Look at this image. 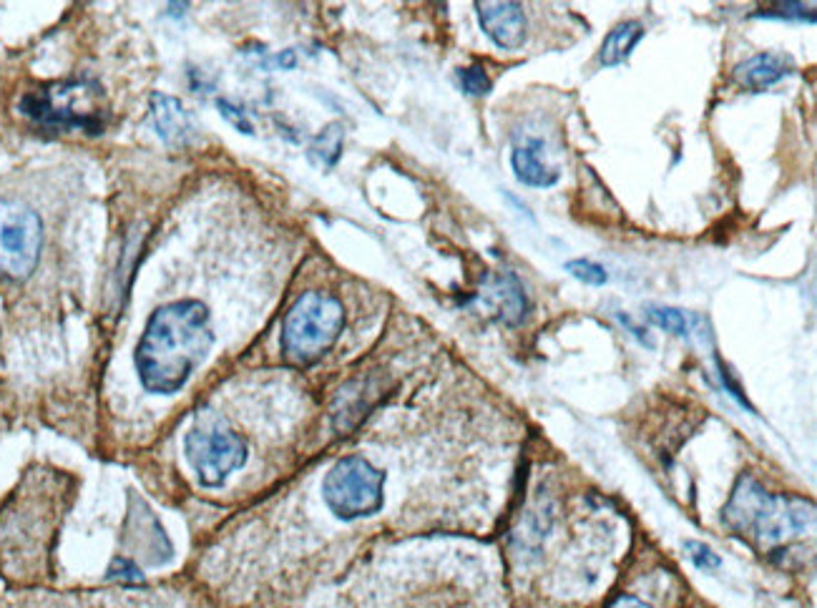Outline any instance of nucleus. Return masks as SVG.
I'll use <instances>...</instances> for the list:
<instances>
[{"instance_id":"f8f14e48","label":"nucleus","mask_w":817,"mask_h":608,"mask_svg":"<svg viewBox=\"0 0 817 608\" xmlns=\"http://www.w3.org/2000/svg\"><path fill=\"white\" fill-rule=\"evenodd\" d=\"M491 302L496 304L501 320L518 325L526 315V294L513 274H498L491 284Z\"/></svg>"},{"instance_id":"412c9836","label":"nucleus","mask_w":817,"mask_h":608,"mask_svg":"<svg viewBox=\"0 0 817 608\" xmlns=\"http://www.w3.org/2000/svg\"><path fill=\"white\" fill-rule=\"evenodd\" d=\"M111 578H127V581H141V574L137 571L134 564H129V560H113L111 566Z\"/></svg>"},{"instance_id":"aec40b11","label":"nucleus","mask_w":817,"mask_h":608,"mask_svg":"<svg viewBox=\"0 0 817 608\" xmlns=\"http://www.w3.org/2000/svg\"><path fill=\"white\" fill-rule=\"evenodd\" d=\"M220 111H222V116L226 119V121H230V123H234V126L236 129H240V131H244V134H252V123H250V119H246V113L240 109V107H232V103H226V101H220Z\"/></svg>"},{"instance_id":"9d476101","label":"nucleus","mask_w":817,"mask_h":608,"mask_svg":"<svg viewBox=\"0 0 817 608\" xmlns=\"http://www.w3.org/2000/svg\"><path fill=\"white\" fill-rule=\"evenodd\" d=\"M544 144L538 139H531L526 144L513 149L511 154V166L513 174L521 184L534 186V189H548L558 182V169L546 164V159L541 156Z\"/></svg>"},{"instance_id":"a211bd4d","label":"nucleus","mask_w":817,"mask_h":608,"mask_svg":"<svg viewBox=\"0 0 817 608\" xmlns=\"http://www.w3.org/2000/svg\"><path fill=\"white\" fill-rule=\"evenodd\" d=\"M458 83L465 93H471V97H483V93L491 91V79L481 65H465V69H461Z\"/></svg>"},{"instance_id":"7ed1b4c3","label":"nucleus","mask_w":817,"mask_h":608,"mask_svg":"<svg viewBox=\"0 0 817 608\" xmlns=\"http://www.w3.org/2000/svg\"><path fill=\"white\" fill-rule=\"evenodd\" d=\"M342 327L345 310L325 292H305L292 304L282 325V353L292 365H312L330 353Z\"/></svg>"},{"instance_id":"20e7f679","label":"nucleus","mask_w":817,"mask_h":608,"mask_svg":"<svg viewBox=\"0 0 817 608\" xmlns=\"http://www.w3.org/2000/svg\"><path fill=\"white\" fill-rule=\"evenodd\" d=\"M21 111L38 126L81 129L99 134L107 123V97L97 83L65 81L26 93Z\"/></svg>"},{"instance_id":"dca6fc26","label":"nucleus","mask_w":817,"mask_h":608,"mask_svg":"<svg viewBox=\"0 0 817 608\" xmlns=\"http://www.w3.org/2000/svg\"><path fill=\"white\" fill-rule=\"evenodd\" d=\"M566 272L572 274V277H576L578 282L588 284V287H604L606 280H609V274H606L602 264L588 262V260H572L566 264Z\"/></svg>"},{"instance_id":"2eb2a0df","label":"nucleus","mask_w":817,"mask_h":608,"mask_svg":"<svg viewBox=\"0 0 817 608\" xmlns=\"http://www.w3.org/2000/svg\"><path fill=\"white\" fill-rule=\"evenodd\" d=\"M647 317L654 322V325L667 330V332H674V335L679 337H689V317L684 315L682 310H672V307H649L647 310Z\"/></svg>"},{"instance_id":"4468645a","label":"nucleus","mask_w":817,"mask_h":608,"mask_svg":"<svg viewBox=\"0 0 817 608\" xmlns=\"http://www.w3.org/2000/svg\"><path fill=\"white\" fill-rule=\"evenodd\" d=\"M342 154V126L340 123H330L322 134L312 141L310 146V161L317 166H335Z\"/></svg>"},{"instance_id":"9b49d317","label":"nucleus","mask_w":817,"mask_h":608,"mask_svg":"<svg viewBox=\"0 0 817 608\" xmlns=\"http://www.w3.org/2000/svg\"><path fill=\"white\" fill-rule=\"evenodd\" d=\"M790 71V61L780 53H757L745 63H739L735 69V81L747 91H763L769 85L785 79V73Z\"/></svg>"},{"instance_id":"0eeeda50","label":"nucleus","mask_w":817,"mask_h":608,"mask_svg":"<svg viewBox=\"0 0 817 608\" xmlns=\"http://www.w3.org/2000/svg\"><path fill=\"white\" fill-rule=\"evenodd\" d=\"M186 458L204 486H222L246 460V445L224 425H199L186 435Z\"/></svg>"},{"instance_id":"f03ea898","label":"nucleus","mask_w":817,"mask_h":608,"mask_svg":"<svg viewBox=\"0 0 817 608\" xmlns=\"http://www.w3.org/2000/svg\"><path fill=\"white\" fill-rule=\"evenodd\" d=\"M725 520L729 528L755 538L757 544H780L803 534L815 520V510L810 503L769 496L759 483L743 478L727 503Z\"/></svg>"},{"instance_id":"4be33fe9","label":"nucleus","mask_w":817,"mask_h":608,"mask_svg":"<svg viewBox=\"0 0 817 608\" xmlns=\"http://www.w3.org/2000/svg\"><path fill=\"white\" fill-rule=\"evenodd\" d=\"M609 608H649V606L642 604L639 598H634V596H622L619 601H614Z\"/></svg>"},{"instance_id":"423d86ee","label":"nucleus","mask_w":817,"mask_h":608,"mask_svg":"<svg viewBox=\"0 0 817 608\" xmlns=\"http://www.w3.org/2000/svg\"><path fill=\"white\" fill-rule=\"evenodd\" d=\"M43 226L33 209L0 202V272L11 280H26L41 256Z\"/></svg>"},{"instance_id":"1a4fd4ad","label":"nucleus","mask_w":817,"mask_h":608,"mask_svg":"<svg viewBox=\"0 0 817 608\" xmlns=\"http://www.w3.org/2000/svg\"><path fill=\"white\" fill-rule=\"evenodd\" d=\"M151 119H154L157 134L167 141L169 146H184L192 141L194 123L184 111L182 101L154 93L151 97Z\"/></svg>"},{"instance_id":"6ab92c4d","label":"nucleus","mask_w":817,"mask_h":608,"mask_svg":"<svg viewBox=\"0 0 817 608\" xmlns=\"http://www.w3.org/2000/svg\"><path fill=\"white\" fill-rule=\"evenodd\" d=\"M687 554L692 558V564H695L697 568H707V571H715V568L719 566V556L715 554V550L697 544V540H687Z\"/></svg>"},{"instance_id":"39448f33","label":"nucleus","mask_w":817,"mask_h":608,"mask_svg":"<svg viewBox=\"0 0 817 608\" xmlns=\"http://www.w3.org/2000/svg\"><path fill=\"white\" fill-rule=\"evenodd\" d=\"M385 475L360 455L335 463L322 483L327 508L342 520L367 518L383 508Z\"/></svg>"},{"instance_id":"f3484780","label":"nucleus","mask_w":817,"mask_h":608,"mask_svg":"<svg viewBox=\"0 0 817 608\" xmlns=\"http://www.w3.org/2000/svg\"><path fill=\"white\" fill-rule=\"evenodd\" d=\"M759 18H787V21H807L815 23V6L813 3H775L773 8L757 11Z\"/></svg>"},{"instance_id":"6e6552de","label":"nucleus","mask_w":817,"mask_h":608,"mask_svg":"<svg viewBox=\"0 0 817 608\" xmlns=\"http://www.w3.org/2000/svg\"><path fill=\"white\" fill-rule=\"evenodd\" d=\"M481 28L501 49L516 51L526 43V16L518 3H476Z\"/></svg>"},{"instance_id":"ddd939ff","label":"nucleus","mask_w":817,"mask_h":608,"mask_svg":"<svg viewBox=\"0 0 817 608\" xmlns=\"http://www.w3.org/2000/svg\"><path fill=\"white\" fill-rule=\"evenodd\" d=\"M642 38H644V26L642 23L629 21V23L616 26L614 31L604 38V45H602V53H598V61H602V65H606V69L622 65L626 59H629L632 51L636 49V43H639Z\"/></svg>"},{"instance_id":"f257e3e1","label":"nucleus","mask_w":817,"mask_h":608,"mask_svg":"<svg viewBox=\"0 0 817 608\" xmlns=\"http://www.w3.org/2000/svg\"><path fill=\"white\" fill-rule=\"evenodd\" d=\"M214 345L209 310L184 300L164 304L151 315L137 347L139 377L149 393L171 395L182 387Z\"/></svg>"}]
</instances>
